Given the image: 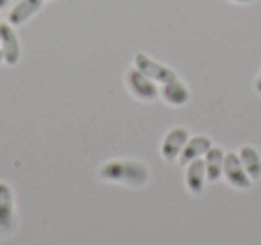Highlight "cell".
I'll list each match as a JSON object with an SVG mask.
<instances>
[{
    "label": "cell",
    "mask_w": 261,
    "mask_h": 245,
    "mask_svg": "<svg viewBox=\"0 0 261 245\" xmlns=\"http://www.w3.org/2000/svg\"><path fill=\"white\" fill-rule=\"evenodd\" d=\"M100 177L127 188H142L149 183V166L138 159H109L100 166Z\"/></svg>",
    "instance_id": "1"
},
{
    "label": "cell",
    "mask_w": 261,
    "mask_h": 245,
    "mask_svg": "<svg viewBox=\"0 0 261 245\" xmlns=\"http://www.w3.org/2000/svg\"><path fill=\"white\" fill-rule=\"evenodd\" d=\"M125 86L129 93L142 102H152L160 97V88L152 79L143 76L138 68H129L125 72Z\"/></svg>",
    "instance_id": "2"
},
{
    "label": "cell",
    "mask_w": 261,
    "mask_h": 245,
    "mask_svg": "<svg viewBox=\"0 0 261 245\" xmlns=\"http://www.w3.org/2000/svg\"><path fill=\"white\" fill-rule=\"evenodd\" d=\"M133 63H135V68H138L143 76L152 79L156 84H167V83H170V81L177 79V74L174 72V68L156 61V59L143 54V52H136Z\"/></svg>",
    "instance_id": "3"
},
{
    "label": "cell",
    "mask_w": 261,
    "mask_h": 245,
    "mask_svg": "<svg viewBox=\"0 0 261 245\" xmlns=\"http://www.w3.org/2000/svg\"><path fill=\"white\" fill-rule=\"evenodd\" d=\"M0 51L4 54V63L8 66L18 65V61L22 59L20 38L15 27L9 26L8 22H0Z\"/></svg>",
    "instance_id": "4"
},
{
    "label": "cell",
    "mask_w": 261,
    "mask_h": 245,
    "mask_svg": "<svg viewBox=\"0 0 261 245\" xmlns=\"http://www.w3.org/2000/svg\"><path fill=\"white\" fill-rule=\"evenodd\" d=\"M190 140V131L186 127H174L165 134L161 141V156L167 163H174L179 159L182 149Z\"/></svg>",
    "instance_id": "5"
},
{
    "label": "cell",
    "mask_w": 261,
    "mask_h": 245,
    "mask_svg": "<svg viewBox=\"0 0 261 245\" xmlns=\"http://www.w3.org/2000/svg\"><path fill=\"white\" fill-rule=\"evenodd\" d=\"M222 176H224L225 181H227L232 188H236V190H249L250 184H252V179H250L249 174L245 172L238 154H234V152L225 154L224 174H222Z\"/></svg>",
    "instance_id": "6"
},
{
    "label": "cell",
    "mask_w": 261,
    "mask_h": 245,
    "mask_svg": "<svg viewBox=\"0 0 261 245\" xmlns=\"http://www.w3.org/2000/svg\"><path fill=\"white\" fill-rule=\"evenodd\" d=\"M43 6H45V0H20L18 4L13 6L11 11L8 13V23L13 27L23 26L33 16H36Z\"/></svg>",
    "instance_id": "7"
},
{
    "label": "cell",
    "mask_w": 261,
    "mask_h": 245,
    "mask_svg": "<svg viewBox=\"0 0 261 245\" xmlns=\"http://www.w3.org/2000/svg\"><path fill=\"white\" fill-rule=\"evenodd\" d=\"M160 97L163 99L165 104L172 106V108H182L190 101V88L177 77L170 83L161 84Z\"/></svg>",
    "instance_id": "8"
},
{
    "label": "cell",
    "mask_w": 261,
    "mask_h": 245,
    "mask_svg": "<svg viewBox=\"0 0 261 245\" xmlns=\"http://www.w3.org/2000/svg\"><path fill=\"white\" fill-rule=\"evenodd\" d=\"M206 165H204V158H199L195 161L188 163L185 170V183L186 188L192 191L193 195L204 193V188H206Z\"/></svg>",
    "instance_id": "9"
},
{
    "label": "cell",
    "mask_w": 261,
    "mask_h": 245,
    "mask_svg": "<svg viewBox=\"0 0 261 245\" xmlns=\"http://www.w3.org/2000/svg\"><path fill=\"white\" fill-rule=\"evenodd\" d=\"M211 147H213V141H211V138L206 136V134L190 136L188 143H186V147L182 149L181 156H179V163L186 166L188 163L195 161V159L204 158V154H206Z\"/></svg>",
    "instance_id": "10"
},
{
    "label": "cell",
    "mask_w": 261,
    "mask_h": 245,
    "mask_svg": "<svg viewBox=\"0 0 261 245\" xmlns=\"http://www.w3.org/2000/svg\"><path fill=\"white\" fill-rule=\"evenodd\" d=\"M238 158L242 161L245 172L252 181H257L261 177V154L252 145H243L238 151Z\"/></svg>",
    "instance_id": "11"
},
{
    "label": "cell",
    "mask_w": 261,
    "mask_h": 245,
    "mask_svg": "<svg viewBox=\"0 0 261 245\" xmlns=\"http://www.w3.org/2000/svg\"><path fill=\"white\" fill-rule=\"evenodd\" d=\"M224 159H225V152L220 147H211L204 154L206 176L210 183H215V181H218L222 177V174H224Z\"/></svg>",
    "instance_id": "12"
},
{
    "label": "cell",
    "mask_w": 261,
    "mask_h": 245,
    "mask_svg": "<svg viewBox=\"0 0 261 245\" xmlns=\"http://www.w3.org/2000/svg\"><path fill=\"white\" fill-rule=\"evenodd\" d=\"M15 218V195L8 183L0 181V226L9 227Z\"/></svg>",
    "instance_id": "13"
},
{
    "label": "cell",
    "mask_w": 261,
    "mask_h": 245,
    "mask_svg": "<svg viewBox=\"0 0 261 245\" xmlns=\"http://www.w3.org/2000/svg\"><path fill=\"white\" fill-rule=\"evenodd\" d=\"M254 91H256L257 95H261V72L257 74L256 81H254Z\"/></svg>",
    "instance_id": "14"
},
{
    "label": "cell",
    "mask_w": 261,
    "mask_h": 245,
    "mask_svg": "<svg viewBox=\"0 0 261 245\" xmlns=\"http://www.w3.org/2000/svg\"><path fill=\"white\" fill-rule=\"evenodd\" d=\"M9 2H11V0H0V11L8 9L9 8Z\"/></svg>",
    "instance_id": "15"
},
{
    "label": "cell",
    "mask_w": 261,
    "mask_h": 245,
    "mask_svg": "<svg viewBox=\"0 0 261 245\" xmlns=\"http://www.w3.org/2000/svg\"><path fill=\"white\" fill-rule=\"evenodd\" d=\"M231 2H234V4H250L254 0H231Z\"/></svg>",
    "instance_id": "16"
},
{
    "label": "cell",
    "mask_w": 261,
    "mask_h": 245,
    "mask_svg": "<svg viewBox=\"0 0 261 245\" xmlns=\"http://www.w3.org/2000/svg\"><path fill=\"white\" fill-rule=\"evenodd\" d=\"M0 63H4V54H2V51H0Z\"/></svg>",
    "instance_id": "17"
}]
</instances>
